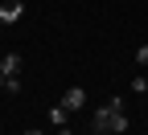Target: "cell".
Returning a JSON list of instances; mask_svg holds the SVG:
<instances>
[{"label":"cell","instance_id":"6da1fadb","mask_svg":"<svg viewBox=\"0 0 148 135\" xmlns=\"http://www.w3.org/2000/svg\"><path fill=\"white\" fill-rule=\"evenodd\" d=\"M90 127H95L99 135H123V131H127V111H107V107H99L95 119H90Z\"/></svg>","mask_w":148,"mask_h":135},{"label":"cell","instance_id":"7a4b0ae2","mask_svg":"<svg viewBox=\"0 0 148 135\" xmlns=\"http://www.w3.org/2000/svg\"><path fill=\"white\" fill-rule=\"evenodd\" d=\"M62 107H66V111H82V107H86V90H82V86H70V90L62 94Z\"/></svg>","mask_w":148,"mask_h":135},{"label":"cell","instance_id":"3957f363","mask_svg":"<svg viewBox=\"0 0 148 135\" xmlns=\"http://www.w3.org/2000/svg\"><path fill=\"white\" fill-rule=\"evenodd\" d=\"M0 74L4 78H21V53H4L0 57Z\"/></svg>","mask_w":148,"mask_h":135},{"label":"cell","instance_id":"277c9868","mask_svg":"<svg viewBox=\"0 0 148 135\" xmlns=\"http://www.w3.org/2000/svg\"><path fill=\"white\" fill-rule=\"evenodd\" d=\"M21 16H25V4H21V0H12V4L0 8V25H16Z\"/></svg>","mask_w":148,"mask_h":135},{"label":"cell","instance_id":"5b68a950","mask_svg":"<svg viewBox=\"0 0 148 135\" xmlns=\"http://www.w3.org/2000/svg\"><path fill=\"white\" fill-rule=\"evenodd\" d=\"M66 119H70V111H66L62 102H58V107H49V123H53V127H66Z\"/></svg>","mask_w":148,"mask_h":135},{"label":"cell","instance_id":"8992f818","mask_svg":"<svg viewBox=\"0 0 148 135\" xmlns=\"http://www.w3.org/2000/svg\"><path fill=\"white\" fill-rule=\"evenodd\" d=\"M132 90H136V94H148V78H144V74H136V78H132Z\"/></svg>","mask_w":148,"mask_h":135},{"label":"cell","instance_id":"52a82bcc","mask_svg":"<svg viewBox=\"0 0 148 135\" xmlns=\"http://www.w3.org/2000/svg\"><path fill=\"white\" fill-rule=\"evenodd\" d=\"M4 90L8 94H21V78H4Z\"/></svg>","mask_w":148,"mask_h":135},{"label":"cell","instance_id":"ba28073f","mask_svg":"<svg viewBox=\"0 0 148 135\" xmlns=\"http://www.w3.org/2000/svg\"><path fill=\"white\" fill-rule=\"evenodd\" d=\"M136 62H140V66H148V41H144V45L136 49Z\"/></svg>","mask_w":148,"mask_h":135},{"label":"cell","instance_id":"9c48e42d","mask_svg":"<svg viewBox=\"0 0 148 135\" xmlns=\"http://www.w3.org/2000/svg\"><path fill=\"white\" fill-rule=\"evenodd\" d=\"M58 135H74V131H70V127H58Z\"/></svg>","mask_w":148,"mask_h":135},{"label":"cell","instance_id":"30bf717a","mask_svg":"<svg viewBox=\"0 0 148 135\" xmlns=\"http://www.w3.org/2000/svg\"><path fill=\"white\" fill-rule=\"evenodd\" d=\"M0 90H4V74H0Z\"/></svg>","mask_w":148,"mask_h":135},{"label":"cell","instance_id":"8fae6325","mask_svg":"<svg viewBox=\"0 0 148 135\" xmlns=\"http://www.w3.org/2000/svg\"><path fill=\"white\" fill-rule=\"evenodd\" d=\"M29 135H45V131H29Z\"/></svg>","mask_w":148,"mask_h":135}]
</instances>
